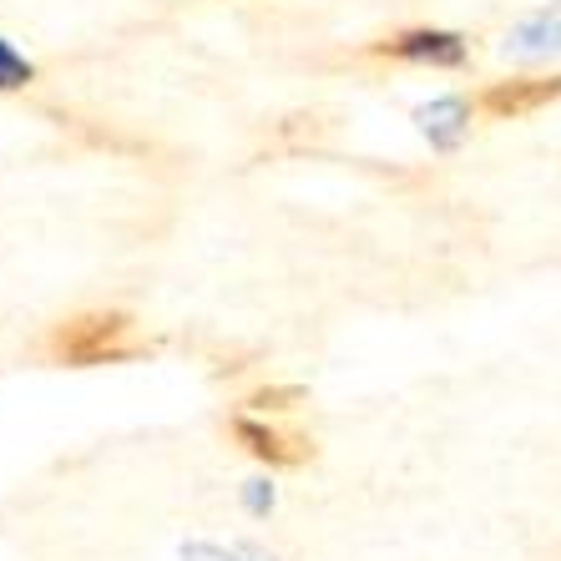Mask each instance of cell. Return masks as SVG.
Masks as SVG:
<instances>
[{
	"label": "cell",
	"mask_w": 561,
	"mask_h": 561,
	"mask_svg": "<svg viewBox=\"0 0 561 561\" xmlns=\"http://www.w3.org/2000/svg\"><path fill=\"white\" fill-rule=\"evenodd\" d=\"M561 96V77H516V81H496L476 96V112L496 122H522L541 106H551Z\"/></svg>",
	"instance_id": "3"
},
{
	"label": "cell",
	"mask_w": 561,
	"mask_h": 561,
	"mask_svg": "<svg viewBox=\"0 0 561 561\" xmlns=\"http://www.w3.org/2000/svg\"><path fill=\"white\" fill-rule=\"evenodd\" d=\"M31 81H36V66L15 51L11 41H0V92H26Z\"/></svg>",
	"instance_id": "6"
},
{
	"label": "cell",
	"mask_w": 561,
	"mask_h": 561,
	"mask_svg": "<svg viewBox=\"0 0 561 561\" xmlns=\"http://www.w3.org/2000/svg\"><path fill=\"white\" fill-rule=\"evenodd\" d=\"M299 400H304V390H294V385H263V390H253L249 400H243V405L268 415V410H294Z\"/></svg>",
	"instance_id": "7"
},
{
	"label": "cell",
	"mask_w": 561,
	"mask_h": 561,
	"mask_svg": "<svg viewBox=\"0 0 561 561\" xmlns=\"http://www.w3.org/2000/svg\"><path fill=\"white\" fill-rule=\"evenodd\" d=\"M506 51L516 56H547V51H561V5L557 11H536L531 21H522V26L506 36Z\"/></svg>",
	"instance_id": "5"
},
{
	"label": "cell",
	"mask_w": 561,
	"mask_h": 561,
	"mask_svg": "<svg viewBox=\"0 0 561 561\" xmlns=\"http://www.w3.org/2000/svg\"><path fill=\"white\" fill-rule=\"evenodd\" d=\"M233 440L249 450L253 460H263V466H304V460H313V440L299 431H278V425H263V420L253 415H233Z\"/></svg>",
	"instance_id": "4"
},
{
	"label": "cell",
	"mask_w": 561,
	"mask_h": 561,
	"mask_svg": "<svg viewBox=\"0 0 561 561\" xmlns=\"http://www.w3.org/2000/svg\"><path fill=\"white\" fill-rule=\"evenodd\" d=\"M369 51L390 56V61H405V66H440V71H450V66H466L470 46H466V36H456V31L415 26V31H394V36L375 41Z\"/></svg>",
	"instance_id": "2"
},
{
	"label": "cell",
	"mask_w": 561,
	"mask_h": 561,
	"mask_svg": "<svg viewBox=\"0 0 561 561\" xmlns=\"http://www.w3.org/2000/svg\"><path fill=\"white\" fill-rule=\"evenodd\" d=\"M56 365H112V359H131V354H142L147 340H137V324H131V313L122 309H96V313H77V319H66V324L51 329V340H46Z\"/></svg>",
	"instance_id": "1"
}]
</instances>
